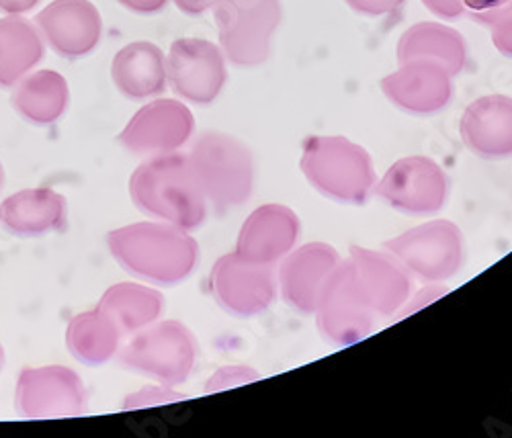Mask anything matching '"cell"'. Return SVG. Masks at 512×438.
Masks as SVG:
<instances>
[{"instance_id":"cell-1","label":"cell","mask_w":512,"mask_h":438,"mask_svg":"<svg viewBox=\"0 0 512 438\" xmlns=\"http://www.w3.org/2000/svg\"><path fill=\"white\" fill-rule=\"evenodd\" d=\"M130 195L144 213L183 230H195L207 215L205 191L183 154H156L140 164L130 179Z\"/></svg>"},{"instance_id":"cell-2","label":"cell","mask_w":512,"mask_h":438,"mask_svg":"<svg viewBox=\"0 0 512 438\" xmlns=\"http://www.w3.org/2000/svg\"><path fill=\"white\" fill-rule=\"evenodd\" d=\"M107 244L125 271L160 285L187 279L199 258L197 242L183 228L166 222L117 228L109 234Z\"/></svg>"},{"instance_id":"cell-3","label":"cell","mask_w":512,"mask_h":438,"mask_svg":"<svg viewBox=\"0 0 512 438\" xmlns=\"http://www.w3.org/2000/svg\"><path fill=\"white\" fill-rule=\"evenodd\" d=\"M300 164L310 185L334 201L359 205L375 189L369 152L343 136L308 138Z\"/></svg>"},{"instance_id":"cell-4","label":"cell","mask_w":512,"mask_h":438,"mask_svg":"<svg viewBox=\"0 0 512 438\" xmlns=\"http://www.w3.org/2000/svg\"><path fill=\"white\" fill-rule=\"evenodd\" d=\"M189 160L209 203L218 209L242 205L254 185V162L250 150L234 136L205 131L189 152Z\"/></svg>"},{"instance_id":"cell-5","label":"cell","mask_w":512,"mask_h":438,"mask_svg":"<svg viewBox=\"0 0 512 438\" xmlns=\"http://www.w3.org/2000/svg\"><path fill=\"white\" fill-rule=\"evenodd\" d=\"M213 17L226 60L240 68L267 62L281 23V0H218Z\"/></svg>"},{"instance_id":"cell-6","label":"cell","mask_w":512,"mask_h":438,"mask_svg":"<svg viewBox=\"0 0 512 438\" xmlns=\"http://www.w3.org/2000/svg\"><path fill=\"white\" fill-rule=\"evenodd\" d=\"M195 359L197 340L193 332L177 320L138 330V334L119 350L121 365L168 387L187 381Z\"/></svg>"},{"instance_id":"cell-7","label":"cell","mask_w":512,"mask_h":438,"mask_svg":"<svg viewBox=\"0 0 512 438\" xmlns=\"http://www.w3.org/2000/svg\"><path fill=\"white\" fill-rule=\"evenodd\" d=\"M314 314L322 336L336 346L355 344L371 332L375 312L357 283L349 258L340 260L328 277Z\"/></svg>"},{"instance_id":"cell-8","label":"cell","mask_w":512,"mask_h":438,"mask_svg":"<svg viewBox=\"0 0 512 438\" xmlns=\"http://www.w3.org/2000/svg\"><path fill=\"white\" fill-rule=\"evenodd\" d=\"M386 250L402 262L408 273L422 281L439 283L453 277L461 267V230L447 219H435L386 242Z\"/></svg>"},{"instance_id":"cell-9","label":"cell","mask_w":512,"mask_h":438,"mask_svg":"<svg viewBox=\"0 0 512 438\" xmlns=\"http://www.w3.org/2000/svg\"><path fill=\"white\" fill-rule=\"evenodd\" d=\"M166 74L181 99L209 105L218 99L226 84V56L220 46L207 39H177L166 58Z\"/></svg>"},{"instance_id":"cell-10","label":"cell","mask_w":512,"mask_h":438,"mask_svg":"<svg viewBox=\"0 0 512 438\" xmlns=\"http://www.w3.org/2000/svg\"><path fill=\"white\" fill-rule=\"evenodd\" d=\"M209 285L222 308L242 318L265 312L277 295L273 265L246 260L238 252L213 265Z\"/></svg>"},{"instance_id":"cell-11","label":"cell","mask_w":512,"mask_h":438,"mask_svg":"<svg viewBox=\"0 0 512 438\" xmlns=\"http://www.w3.org/2000/svg\"><path fill=\"white\" fill-rule=\"evenodd\" d=\"M17 410L25 418H72L87 414V389L68 367L25 369L17 383Z\"/></svg>"},{"instance_id":"cell-12","label":"cell","mask_w":512,"mask_h":438,"mask_svg":"<svg viewBox=\"0 0 512 438\" xmlns=\"http://www.w3.org/2000/svg\"><path fill=\"white\" fill-rule=\"evenodd\" d=\"M373 191L398 211L426 215L445 205L447 179L431 158L408 156L394 162Z\"/></svg>"},{"instance_id":"cell-13","label":"cell","mask_w":512,"mask_h":438,"mask_svg":"<svg viewBox=\"0 0 512 438\" xmlns=\"http://www.w3.org/2000/svg\"><path fill=\"white\" fill-rule=\"evenodd\" d=\"M191 109L175 99H158L142 107L119 136V144L134 154H170L193 136Z\"/></svg>"},{"instance_id":"cell-14","label":"cell","mask_w":512,"mask_h":438,"mask_svg":"<svg viewBox=\"0 0 512 438\" xmlns=\"http://www.w3.org/2000/svg\"><path fill=\"white\" fill-rule=\"evenodd\" d=\"M50 48L64 58L91 54L101 41L103 21L89 0H54L35 17Z\"/></svg>"},{"instance_id":"cell-15","label":"cell","mask_w":512,"mask_h":438,"mask_svg":"<svg viewBox=\"0 0 512 438\" xmlns=\"http://www.w3.org/2000/svg\"><path fill=\"white\" fill-rule=\"evenodd\" d=\"M338 262V252L324 242L291 250L279 269V287L285 303L302 314H314L322 289Z\"/></svg>"},{"instance_id":"cell-16","label":"cell","mask_w":512,"mask_h":438,"mask_svg":"<svg viewBox=\"0 0 512 438\" xmlns=\"http://www.w3.org/2000/svg\"><path fill=\"white\" fill-rule=\"evenodd\" d=\"M349 260L353 262L357 283L375 314L392 316L408 303L412 279L394 254L353 246Z\"/></svg>"},{"instance_id":"cell-17","label":"cell","mask_w":512,"mask_h":438,"mask_svg":"<svg viewBox=\"0 0 512 438\" xmlns=\"http://www.w3.org/2000/svg\"><path fill=\"white\" fill-rule=\"evenodd\" d=\"M451 74L433 62L412 60L381 80V91L396 107L414 113L431 115L441 111L451 99Z\"/></svg>"},{"instance_id":"cell-18","label":"cell","mask_w":512,"mask_h":438,"mask_svg":"<svg viewBox=\"0 0 512 438\" xmlns=\"http://www.w3.org/2000/svg\"><path fill=\"white\" fill-rule=\"evenodd\" d=\"M297 236H300L297 215L285 205L269 203L254 209L242 224L236 252L246 260L275 265L293 250Z\"/></svg>"},{"instance_id":"cell-19","label":"cell","mask_w":512,"mask_h":438,"mask_svg":"<svg viewBox=\"0 0 512 438\" xmlns=\"http://www.w3.org/2000/svg\"><path fill=\"white\" fill-rule=\"evenodd\" d=\"M461 138L484 158L512 154V99L504 95L476 99L461 117Z\"/></svg>"},{"instance_id":"cell-20","label":"cell","mask_w":512,"mask_h":438,"mask_svg":"<svg viewBox=\"0 0 512 438\" xmlns=\"http://www.w3.org/2000/svg\"><path fill=\"white\" fill-rule=\"evenodd\" d=\"M66 219V199L46 187L25 189L0 205V226L15 236H41L58 230Z\"/></svg>"},{"instance_id":"cell-21","label":"cell","mask_w":512,"mask_h":438,"mask_svg":"<svg viewBox=\"0 0 512 438\" xmlns=\"http://www.w3.org/2000/svg\"><path fill=\"white\" fill-rule=\"evenodd\" d=\"M111 78L125 97H156L166 89L168 82L164 54L150 41L130 43L113 58Z\"/></svg>"},{"instance_id":"cell-22","label":"cell","mask_w":512,"mask_h":438,"mask_svg":"<svg viewBox=\"0 0 512 438\" xmlns=\"http://www.w3.org/2000/svg\"><path fill=\"white\" fill-rule=\"evenodd\" d=\"M467 50L459 31L443 23H416L398 41V62L426 60L443 66L451 76H457L465 66Z\"/></svg>"},{"instance_id":"cell-23","label":"cell","mask_w":512,"mask_h":438,"mask_svg":"<svg viewBox=\"0 0 512 438\" xmlns=\"http://www.w3.org/2000/svg\"><path fill=\"white\" fill-rule=\"evenodd\" d=\"M68 82L54 70H39L19 80L13 107L31 123L50 125L68 109Z\"/></svg>"},{"instance_id":"cell-24","label":"cell","mask_w":512,"mask_h":438,"mask_svg":"<svg viewBox=\"0 0 512 438\" xmlns=\"http://www.w3.org/2000/svg\"><path fill=\"white\" fill-rule=\"evenodd\" d=\"M44 58V41L27 19H0V86H15Z\"/></svg>"},{"instance_id":"cell-25","label":"cell","mask_w":512,"mask_h":438,"mask_svg":"<svg viewBox=\"0 0 512 438\" xmlns=\"http://www.w3.org/2000/svg\"><path fill=\"white\" fill-rule=\"evenodd\" d=\"M97 308L115 322L121 334H132L160 318L164 299L158 291L146 285L119 283L105 291Z\"/></svg>"},{"instance_id":"cell-26","label":"cell","mask_w":512,"mask_h":438,"mask_svg":"<svg viewBox=\"0 0 512 438\" xmlns=\"http://www.w3.org/2000/svg\"><path fill=\"white\" fill-rule=\"evenodd\" d=\"M121 332L103 310H91L74 316L66 330L70 353L91 367L103 365L119 353Z\"/></svg>"},{"instance_id":"cell-27","label":"cell","mask_w":512,"mask_h":438,"mask_svg":"<svg viewBox=\"0 0 512 438\" xmlns=\"http://www.w3.org/2000/svg\"><path fill=\"white\" fill-rule=\"evenodd\" d=\"M465 13L482 25H496L512 15V0H463Z\"/></svg>"},{"instance_id":"cell-28","label":"cell","mask_w":512,"mask_h":438,"mask_svg":"<svg viewBox=\"0 0 512 438\" xmlns=\"http://www.w3.org/2000/svg\"><path fill=\"white\" fill-rule=\"evenodd\" d=\"M179 400H185L183 393L170 389L168 385H162V387H146L138 393H134V396H130L125 400L123 408L125 410H138V408H148V406H162V404H173V402H179Z\"/></svg>"},{"instance_id":"cell-29","label":"cell","mask_w":512,"mask_h":438,"mask_svg":"<svg viewBox=\"0 0 512 438\" xmlns=\"http://www.w3.org/2000/svg\"><path fill=\"white\" fill-rule=\"evenodd\" d=\"M256 379H259V373H256L254 369L244 367V365H232V367L220 369L216 375H213L209 379L205 391L207 393H211V391H224V389H230V387L252 383Z\"/></svg>"},{"instance_id":"cell-30","label":"cell","mask_w":512,"mask_h":438,"mask_svg":"<svg viewBox=\"0 0 512 438\" xmlns=\"http://www.w3.org/2000/svg\"><path fill=\"white\" fill-rule=\"evenodd\" d=\"M345 3L367 17H383V15H392L400 11L404 5V0H345Z\"/></svg>"},{"instance_id":"cell-31","label":"cell","mask_w":512,"mask_h":438,"mask_svg":"<svg viewBox=\"0 0 512 438\" xmlns=\"http://www.w3.org/2000/svg\"><path fill=\"white\" fill-rule=\"evenodd\" d=\"M492 41L500 54L512 58V15L492 25Z\"/></svg>"},{"instance_id":"cell-32","label":"cell","mask_w":512,"mask_h":438,"mask_svg":"<svg viewBox=\"0 0 512 438\" xmlns=\"http://www.w3.org/2000/svg\"><path fill=\"white\" fill-rule=\"evenodd\" d=\"M422 5L441 19H457L465 13L463 0H422Z\"/></svg>"},{"instance_id":"cell-33","label":"cell","mask_w":512,"mask_h":438,"mask_svg":"<svg viewBox=\"0 0 512 438\" xmlns=\"http://www.w3.org/2000/svg\"><path fill=\"white\" fill-rule=\"evenodd\" d=\"M119 3L134 13L150 15V13H158L160 9H164L168 0H119Z\"/></svg>"},{"instance_id":"cell-34","label":"cell","mask_w":512,"mask_h":438,"mask_svg":"<svg viewBox=\"0 0 512 438\" xmlns=\"http://www.w3.org/2000/svg\"><path fill=\"white\" fill-rule=\"evenodd\" d=\"M173 3L185 13V15H203L205 11L213 9L218 0H173Z\"/></svg>"},{"instance_id":"cell-35","label":"cell","mask_w":512,"mask_h":438,"mask_svg":"<svg viewBox=\"0 0 512 438\" xmlns=\"http://www.w3.org/2000/svg\"><path fill=\"white\" fill-rule=\"evenodd\" d=\"M39 0H0V11L7 15H23L31 11Z\"/></svg>"},{"instance_id":"cell-36","label":"cell","mask_w":512,"mask_h":438,"mask_svg":"<svg viewBox=\"0 0 512 438\" xmlns=\"http://www.w3.org/2000/svg\"><path fill=\"white\" fill-rule=\"evenodd\" d=\"M3 363H5V350H3V344H0V369H3Z\"/></svg>"},{"instance_id":"cell-37","label":"cell","mask_w":512,"mask_h":438,"mask_svg":"<svg viewBox=\"0 0 512 438\" xmlns=\"http://www.w3.org/2000/svg\"><path fill=\"white\" fill-rule=\"evenodd\" d=\"M3 181H5V170H3V164H0V187H3Z\"/></svg>"}]
</instances>
